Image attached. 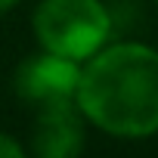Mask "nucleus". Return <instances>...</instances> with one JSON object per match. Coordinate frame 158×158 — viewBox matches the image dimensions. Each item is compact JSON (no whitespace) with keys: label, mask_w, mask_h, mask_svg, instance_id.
I'll return each instance as SVG.
<instances>
[{"label":"nucleus","mask_w":158,"mask_h":158,"mask_svg":"<svg viewBox=\"0 0 158 158\" xmlns=\"http://www.w3.org/2000/svg\"><path fill=\"white\" fill-rule=\"evenodd\" d=\"M84 115L74 102L37 109V121L31 130L34 158H81L84 152Z\"/></svg>","instance_id":"20e7f679"},{"label":"nucleus","mask_w":158,"mask_h":158,"mask_svg":"<svg viewBox=\"0 0 158 158\" xmlns=\"http://www.w3.org/2000/svg\"><path fill=\"white\" fill-rule=\"evenodd\" d=\"M155 3H158V0H155Z\"/></svg>","instance_id":"0eeeda50"},{"label":"nucleus","mask_w":158,"mask_h":158,"mask_svg":"<svg viewBox=\"0 0 158 158\" xmlns=\"http://www.w3.org/2000/svg\"><path fill=\"white\" fill-rule=\"evenodd\" d=\"M77 77H81V62H71L65 56L40 50V53L22 59V65L13 74V87L25 102L47 109V106L74 102Z\"/></svg>","instance_id":"7ed1b4c3"},{"label":"nucleus","mask_w":158,"mask_h":158,"mask_svg":"<svg viewBox=\"0 0 158 158\" xmlns=\"http://www.w3.org/2000/svg\"><path fill=\"white\" fill-rule=\"evenodd\" d=\"M115 19L102 0H40L31 31L40 50L65 56L71 62H87L112 37Z\"/></svg>","instance_id":"f03ea898"},{"label":"nucleus","mask_w":158,"mask_h":158,"mask_svg":"<svg viewBox=\"0 0 158 158\" xmlns=\"http://www.w3.org/2000/svg\"><path fill=\"white\" fill-rule=\"evenodd\" d=\"M74 106L84 121L121 139L158 133V50L106 44L81 62Z\"/></svg>","instance_id":"f257e3e1"},{"label":"nucleus","mask_w":158,"mask_h":158,"mask_svg":"<svg viewBox=\"0 0 158 158\" xmlns=\"http://www.w3.org/2000/svg\"><path fill=\"white\" fill-rule=\"evenodd\" d=\"M16 3H19V0H0V16H3V13H10Z\"/></svg>","instance_id":"423d86ee"},{"label":"nucleus","mask_w":158,"mask_h":158,"mask_svg":"<svg viewBox=\"0 0 158 158\" xmlns=\"http://www.w3.org/2000/svg\"><path fill=\"white\" fill-rule=\"evenodd\" d=\"M0 158H28V155H25V149H22V143L16 136L0 130Z\"/></svg>","instance_id":"39448f33"}]
</instances>
